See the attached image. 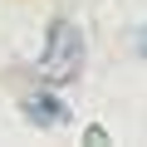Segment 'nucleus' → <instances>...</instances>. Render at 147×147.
Wrapping results in <instances>:
<instances>
[{"mask_svg": "<svg viewBox=\"0 0 147 147\" xmlns=\"http://www.w3.org/2000/svg\"><path fill=\"white\" fill-rule=\"evenodd\" d=\"M84 54H88V44H84V30L74 25V20H49V30H44V44H39V79L44 84H54V88H64V84H74L84 74Z\"/></svg>", "mask_w": 147, "mask_h": 147, "instance_id": "nucleus-1", "label": "nucleus"}, {"mask_svg": "<svg viewBox=\"0 0 147 147\" xmlns=\"http://www.w3.org/2000/svg\"><path fill=\"white\" fill-rule=\"evenodd\" d=\"M25 118H30V123L54 127V123H64V118H69V108H64L54 93H25Z\"/></svg>", "mask_w": 147, "mask_h": 147, "instance_id": "nucleus-2", "label": "nucleus"}]
</instances>
